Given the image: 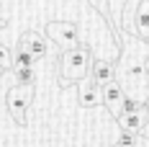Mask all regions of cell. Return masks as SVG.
<instances>
[{
  "instance_id": "cell-1",
  "label": "cell",
  "mask_w": 149,
  "mask_h": 147,
  "mask_svg": "<svg viewBox=\"0 0 149 147\" xmlns=\"http://www.w3.org/2000/svg\"><path fill=\"white\" fill-rule=\"evenodd\" d=\"M93 54H90V46L80 44L77 49H70L59 57V85L62 88H70L72 83L85 80L93 70Z\"/></svg>"
},
{
  "instance_id": "cell-2",
  "label": "cell",
  "mask_w": 149,
  "mask_h": 147,
  "mask_svg": "<svg viewBox=\"0 0 149 147\" xmlns=\"http://www.w3.org/2000/svg\"><path fill=\"white\" fill-rule=\"evenodd\" d=\"M36 96V85L33 83H15L13 88L5 93V103H8V111L15 119V124H26L29 121V106Z\"/></svg>"
},
{
  "instance_id": "cell-3",
  "label": "cell",
  "mask_w": 149,
  "mask_h": 147,
  "mask_svg": "<svg viewBox=\"0 0 149 147\" xmlns=\"http://www.w3.org/2000/svg\"><path fill=\"white\" fill-rule=\"evenodd\" d=\"M46 39H52L64 52H70V49L80 46V29L72 21H52V23H46Z\"/></svg>"
},
{
  "instance_id": "cell-4",
  "label": "cell",
  "mask_w": 149,
  "mask_h": 147,
  "mask_svg": "<svg viewBox=\"0 0 149 147\" xmlns=\"http://www.w3.org/2000/svg\"><path fill=\"white\" fill-rule=\"evenodd\" d=\"M77 103H80L82 108H95V106H103V88H100V85H98L90 75L80 83Z\"/></svg>"
},
{
  "instance_id": "cell-5",
  "label": "cell",
  "mask_w": 149,
  "mask_h": 147,
  "mask_svg": "<svg viewBox=\"0 0 149 147\" xmlns=\"http://www.w3.org/2000/svg\"><path fill=\"white\" fill-rule=\"evenodd\" d=\"M18 49H26L33 59H41L46 57V49H49V44H46V36H41L39 31H23L21 34V39H18Z\"/></svg>"
},
{
  "instance_id": "cell-6",
  "label": "cell",
  "mask_w": 149,
  "mask_h": 147,
  "mask_svg": "<svg viewBox=\"0 0 149 147\" xmlns=\"http://www.w3.org/2000/svg\"><path fill=\"white\" fill-rule=\"evenodd\" d=\"M90 77L103 88L108 83L116 80V62L113 59H93V70H90Z\"/></svg>"
},
{
  "instance_id": "cell-7",
  "label": "cell",
  "mask_w": 149,
  "mask_h": 147,
  "mask_svg": "<svg viewBox=\"0 0 149 147\" xmlns=\"http://www.w3.org/2000/svg\"><path fill=\"white\" fill-rule=\"evenodd\" d=\"M123 85H121V80H113V83H108L103 85V103L108 106V111L113 114V116H118L121 114V101H123Z\"/></svg>"
},
{
  "instance_id": "cell-8",
  "label": "cell",
  "mask_w": 149,
  "mask_h": 147,
  "mask_svg": "<svg viewBox=\"0 0 149 147\" xmlns=\"http://www.w3.org/2000/svg\"><path fill=\"white\" fill-rule=\"evenodd\" d=\"M134 36L149 41V0H141L134 11Z\"/></svg>"
},
{
  "instance_id": "cell-9",
  "label": "cell",
  "mask_w": 149,
  "mask_h": 147,
  "mask_svg": "<svg viewBox=\"0 0 149 147\" xmlns=\"http://www.w3.org/2000/svg\"><path fill=\"white\" fill-rule=\"evenodd\" d=\"M147 108L141 111V114H121L118 116V127H121V132H131V134H141L144 132V127H147Z\"/></svg>"
},
{
  "instance_id": "cell-10",
  "label": "cell",
  "mask_w": 149,
  "mask_h": 147,
  "mask_svg": "<svg viewBox=\"0 0 149 147\" xmlns=\"http://www.w3.org/2000/svg\"><path fill=\"white\" fill-rule=\"evenodd\" d=\"M113 147H149V139L144 134H131V132H121V137L116 139Z\"/></svg>"
},
{
  "instance_id": "cell-11",
  "label": "cell",
  "mask_w": 149,
  "mask_h": 147,
  "mask_svg": "<svg viewBox=\"0 0 149 147\" xmlns=\"http://www.w3.org/2000/svg\"><path fill=\"white\" fill-rule=\"evenodd\" d=\"M144 108H147V106L139 101V98H134V96H123V101H121V114H141Z\"/></svg>"
},
{
  "instance_id": "cell-12",
  "label": "cell",
  "mask_w": 149,
  "mask_h": 147,
  "mask_svg": "<svg viewBox=\"0 0 149 147\" xmlns=\"http://www.w3.org/2000/svg\"><path fill=\"white\" fill-rule=\"evenodd\" d=\"M33 62H36V59L31 57L26 49H18V46H15V54H13V67L15 70H18V67H33Z\"/></svg>"
},
{
  "instance_id": "cell-13",
  "label": "cell",
  "mask_w": 149,
  "mask_h": 147,
  "mask_svg": "<svg viewBox=\"0 0 149 147\" xmlns=\"http://www.w3.org/2000/svg\"><path fill=\"white\" fill-rule=\"evenodd\" d=\"M10 67H13V54L0 44V70H10Z\"/></svg>"
},
{
  "instance_id": "cell-14",
  "label": "cell",
  "mask_w": 149,
  "mask_h": 147,
  "mask_svg": "<svg viewBox=\"0 0 149 147\" xmlns=\"http://www.w3.org/2000/svg\"><path fill=\"white\" fill-rule=\"evenodd\" d=\"M15 77H18V83H33V67H18Z\"/></svg>"
},
{
  "instance_id": "cell-15",
  "label": "cell",
  "mask_w": 149,
  "mask_h": 147,
  "mask_svg": "<svg viewBox=\"0 0 149 147\" xmlns=\"http://www.w3.org/2000/svg\"><path fill=\"white\" fill-rule=\"evenodd\" d=\"M90 5H93L100 15H105V18H108V0H90Z\"/></svg>"
},
{
  "instance_id": "cell-16",
  "label": "cell",
  "mask_w": 149,
  "mask_h": 147,
  "mask_svg": "<svg viewBox=\"0 0 149 147\" xmlns=\"http://www.w3.org/2000/svg\"><path fill=\"white\" fill-rule=\"evenodd\" d=\"M3 26H5V21H3V18H0V29H3Z\"/></svg>"
}]
</instances>
